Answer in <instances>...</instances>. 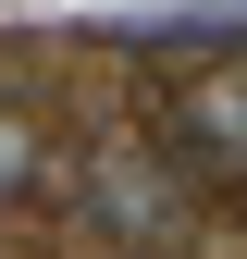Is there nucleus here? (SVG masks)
Segmentation results:
<instances>
[{
  "instance_id": "1",
  "label": "nucleus",
  "mask_w": 247,
  "mask_h": 259,
  "mask_svg": "<svg viewBox=\"0 0 247 259\" xmlns=\"http://www.w3.org/2000/svg\"><path fill=\"white\" fill-rule=\"evenodd\" d=\"M74 185H87V222H99L111 247H136V259H173V247H185V173H173V148L99 136Z\"/></svg>"
},
{
  "instance_id": "2",
  "label": "nucleus",
  "mask_w": 247,
  "mask_h": 259,
  "mask_svg": "<svg viewBox=\"0 0 247 259\" xmlns=\"http://www.w3.org/2000/svg\"><path fill=\"white\" fill-rule=\"evenodd\" d=\"M161 136L198 160V173H247V62L185 74V87H173V111H161Z\"/></svg>"
},
{
  "instance_id": "3",
  "label": "nucleus",
  "mask_w": 247,
  "mask_h": 259,
  "mask_svg": "<svg viewBox=\"0 0 247 259\" xmlns=\"http://www.w3.org/2000/svg\"><path fill=\"white\" fill-rule=\"evenodd\" d=\"M37 185H50V123L0 99V210H25V198H37Z\"/></svg>"
}]
</instances>
